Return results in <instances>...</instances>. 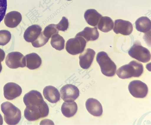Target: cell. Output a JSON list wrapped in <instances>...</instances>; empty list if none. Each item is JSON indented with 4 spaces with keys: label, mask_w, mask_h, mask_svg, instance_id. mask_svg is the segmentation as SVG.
<instances>
[{
    "label": "cell",
    "mask_w": 151,
    "mask_h": 125,
    "mask_svg": "<svg viewBox=\"0 0 151 125\" xmlns=\"http://www.w3.org/2000/svg\"><path fill=\"white\" fill-rule=\"evenodd\" d=\"M7 6L6 0H0V23L5 15Z\"/></svg>",
    "instance_id": "obj_29"
},
{
    "label": "cell",
    "mask_w": 151,
    "mask_h": 125,
    "mask_svg": "<svg viewBox=\"0 0 151 125\" xmlns=\"http://www.w3.org/2000/svg\"><path fill=\"white\" fill-rule=\"evenodd\" d=\"M77 36L83 37L87 42L97 40L99 36V33L96 27L94 28L86 27L83 31L76 34L75 37Z\"/></svg>",
    "instance_id": "obj_17"
},
{
    "label": "cell",
    "mask_w": 151,
    "mask_h": 125,
    "mask_svg": "<svg viewBox=\"0 0 151 125\" xmlns=\"http://www.w3.org/2000/svg\"><path fill=\"white\" fill-rule=\"evenodd\" d=\"M87 110L90 114L95 116H100L103 113V108L100 103L93 98L88 99L85 104Z\"/></svg>",
    "instance_id": "obj_13"
},
{
    "label": "cell",
    "mask_w": 151,
    "mask_h": 125,
    "mask_svg": "<svg viewBox=\"0 0 151 125\" xmlns=\"http://www.w3.org/2000/svg\"><path fill=\"white\" fill-rule=\"evenodd\" d=\"M80 54L79 58L81 67L87 69L91 66L96 54L94 51L90 48L86 49Z\"/></svg>",
    "instance_id": "obj_12"
},
{
    "label": "cell",
    "mask_w": 151,
    "mask_h": 125,
    "mask_svg": "<svg viewBox=\"0 0 151 125\" xmlns=\"http://www.w3.org/2000/svg\"><path fill=\"white\" fill-rule=\"evenodd\" d=\"M22 20L21 14L18 11H12L7 13L4 19L5 25L8 27L14 28L17 27Z\"/></svg>",
    "instance_id": "obj_14"
},
{
    "label": "cell",
    "mask_w": 151,
    "mask_h": 125,
    "mask_svg": "<svg viewBox=\"0 0 151 125\" xmlns=\"http://www.w3.org/2000/svg\"><path fill=\"white\" fill-rule=\"evenodd\" d=\"M61 99L65 102H71L75 101L79 95L78 88L72 84H67L61 88L60 90Z\"/></svg>",
    "instance_id": "obj_8"
},
{
    "label": "cell",
    "mask_w": 151,
    "mask_h": 125,
    "mask_svg": "<svg viewBox=\"0 0 151 125\" xmlns=\"http://www.w3.org/2000/svg\"><path fill=\"white\" fill-rule=\"evenodd\" d=\"M99 29L104 32L111 31L114 27V22L111 18L107 16H102L97 25Z\"/></svg>",
    "instance_id": "obj_23"
},
{
    "label": "cell",
    "mask_w": 151,
    "mask_h": 125,
    "mask_svg": "<svg viewBox=\"0 0 151 125\" xmlns=\"http://www.w3.org/2000/svg\"><path fill=\"white\" fill-rule=\"evenodd\" d=\"M44 98L49 102L55 103L60 99V94L58 89L52 86H48L43 89Z\"/></svg>",
    "instance_id": "obj_16"
},
{
    "label": "cell",
    "mask_w": 151,
    "mask_h": 125,
    "mask_svg": "<svg viewBox=\"0 0 151 125\" xmlns=\"http://www.w3.org/2000/svg\"><path fill=\"white\" fill-rule=\"evenodd\" d=\"M5 63L10 68L15 69L19 67H24L26 66L25 57L21 53L18 51L12 52L7 55Z\"/></svg>",
    "instance_id": "obj_6"
},
{
    "label": "cell",
    "mask_w": 151,
    "mask_h": 125,
    "mask_svg": "<svg viewBox=\"0 0 151 125\" xmlns=\"http://www.w3.org/2000/svg\"><path fill=\"white\" fill-rule=\"evenodd\" d=\"M42 32L44 36L49 39L54 35L58 34L59 31L56 24H51L46 26Z\"/></svg>",
    "instance_id": "obj_25"
},
{
    "label": "cell",
    "mask_w": 151,
    "mask_h": 125,
    "mask_svg": "<svg viewBox=\"0 0 151 125\" xmlns=\"http://www.w3.org/2000/svg\"><path fill=\"white\" fill-rule=\"evenodd\" d=\"M86 41L82 37H75L69 39L66 44L65 49L67 52L72 55L83 52L86 46Z\"/></svg>",
    "instance_id": "obj_5"
},
{
    "label": "cell",
    "mask_w": 151,
    "mask_h": 125,
    "mask_svg": "<svg viewBox=\"0 0 151 125\" xmlns=\"http://www.w3.org/2000/svg\"><path fill=\"white\" fill-rule=\"evenodd\" d=\"M135 27L138 31L146 33L150 31L151 21L146 16H142L138 18L135 22Z\"/></svg>",
    "instance_id": "obj_21"
},
{
    "label": "cell",
    "mask_w": 151,
    "mask_h": 125,
    "mask_svg": "<svg viewBox=\"0 0 151 125\" xmlns=\"http://www.w3.org/2000/svg\"><path fill=\"white\" fill-rule=\"evenodd\" d=\"M65 41L61 36L58 34L54 35L51 37L50 44L53 48L57 50L60 51L65 47Z\"/></svg>",
    "instance_id": "obj_24"
},
{
    "label": "cell",
    "mask_w": 151,
    "mask_h": 125,
    "mask_svg": "<svg viewBox=\"0 0 151 125\" xmlns=\"http://www.w3.org/2000/svg\"><path fill=\"white\" fill-rule=\"evenodd\" d=\"M5 57V53L3 50L0 48V66H2L1 62L4 60Z\"/></svg>",
    "instance_id": "obj_30"
},
{
    "label": "cell",
    "mask_w": 151,
    "mask_h": 125,
    "mask_svg": "<svg viewBox=\"0 0 151 125\" xmlns=\"http://www.w3.org/2000/svg\"><path fill=\"white\" fill-rule=\"evenodd\" d=\"M67 0V1H70V0Z\"/></svg>",
    "instance_id": "obj_33"
},
{
    "label": "cell",
    "mask_w": 151,
    "mask_h": 125,
    "mask_svg": "<svg viewBox=\"0 0 151 125\" xmlns=\"http://www.w3.org/2000/svg\"><path fill=\"white\" fill-rule=\"evenodd\" d=\"M42 29L39 25H32L28 27L25 31L24 38L29 42H32L35 40L41 32Z\"/></svg>",
    "instance_id": "obj_15"
},
{
    "label": "cell",
    "mask_w": 151,
    "mask_h": 125,
    "mask_svg": "<svg viewBox=\"0 0 151 125\" xmlns=\"http://www.w3.org/2000/svg\"><path fill=\"white\" fill-rule=\"evenodd\" d=\"M49 40V39L46 37L42 32L36 39L31 43L33 47L39 48L45 45Z\"/></svg>",
    "instance_id": "obj_26"
},
{
    "label": "cell",
    "mask_w": 151,
    "mask_h": 125,
    "mask_svg": "<svg viewBox=\"0 0 151 125\" xmlns=\"http://www.w3.org/2000/svg\"><path fill=\"white\" fill-rule=\"evenodd\" d=\"M2 66H0V73L1 72V71L2 70Z\"/></svg>",
    "instance_id": "obj_32"
},
{
    "label": "cell",
    "mask_w": 151,
    "mask_h": 125,
    "mask_svg": "<svg viewBox=\"0 0 151 125\" xmlns=\"http://www.w3.org/2000/svg\"><path fill=\"white\" fill-rule=\"evenodd\" d=\"M128 89L130 94L136 98H144L146 96L148 92L147 85L139 80L131 81L128 85Z\"/></svg>",
    "instance_id": "obj_7"
},
{
    "label": "cell",
    "mask_w": 151,
    "mask_h": 125,
    "mask_svg": "<svg viewBox=\"0 0 151 125\" xmlns=\"http://www.w3.org/2000/svg\"><path fill=\"white\" fill-rule=\"evenodd\" d=\"M102 16L95 9H90L87 10L84 14V17L86 21L89 25L96 26Z\"/></svg>",
    "instance_id": "obj_18"
},
{
    "label": "cell",
    "mask_w": 151,
    "mask_h": 125,
    "mask_svg": "<svg viewBox=\"0 0 151 125\" xmlns=\"http://www.w3.org/2000/svg\"><path fill=\"white\" fill-rule=\"evenodd\" d=\"M11 38L10 32L8 30H0V45L4 46L8 43Z\"/></svg>",
    "instance_id": "obj_27"
},
{
    "label": "cell",
    "mask_w": 151,
    "mask_h": 125,
    "mask_svg": "<svg viewBox=\"0 0 151 125\" xmlns=\"http://www.w3.org/2000/svg\"><path fill=\"white\" fill-rule=\"evenodd\" d=\"M128 53L132 57L143 63H147L150 60V51L147 48L143 47L139 41L134 42Z\"/></svg>",
    "instance_id": "obj_4"
},
{
    "label": "cell",
    "mask_w": 151,
    "mask_h": 125,
    "mask_svg": "<svg viewBox=\"0 0 151 125\" xmlns=\"http://www.w3.org/2000/svg\"><path fill=\"white\" fill-rule=\"evenodd\" d=\"M1 109L4 114V119L8 125H16L19 122L21 118L20 110L8 101L2 103Z\"/></svg>",
    "instance_id": "obj_2"
},
{
    "label": "cell",
    "mask_w": 151,
    "mask_h": 125,
    "mask_svg": "<svg viewBox=\"0 0 151 125\" xmlns=\"http://www.w3.org/2000/svg\"><path fill=\"white\" fill-rule=\"evenodd\" d=\"M142 64L136 61H131L128 64L119 68L116 71V74L120 78L124 79L132 77H138L142 74Z\"/></svg>",
    "instance_id": "obj_1"
},
{
    "label": "cell",
    "mask_w": 151,
    "mask_h": 125,
    "mask_svg": "<svg viewBox=\"0 0 151 125\" xmlns=\"http://www.w3.org/2000/svg\"><path fill=\"white\" fill-rule=\"evenodd\" d=\"M26 66L29 69L33 70L39 68L42 64V59L37 54L32 53L25 56Z\"/></svg>",
    "instance_id": "obj_19"
},
{
    "label": "cell",
    "mask_w": 151,
    "mask_h": 125,
    "mask_svg": "<svg viewBox=\"0 0 151 125\" xmlns=\"http://www.w3.org/2000/svg\"><path fill=\"white\" fill-rule=\"evenodd\" d=\"M57 28L59 31H65L67 30L69 26L68 20L65 17L63 16L59 23L56 24Z\"/></svg>",
    "instance_id": "obj_28"
},
{
    "label": "cell",
    "mask_w": 151,
    "mask_h": 125,
    "mask_svg": "<svg viewBox=\"0 0 151 125\" xmlns=\"http://www.w3.org/2000/svg\"><path fill=\"white\" fill-rule=\"evenodd\" d=\"M23 100L27 107H39L44 101L41 93L35 90H31L25 94Z\"/></svg>",
    "instance_id": "obj_9"
},
{
    "label": "cell",
    "mask_w": 151,
    "mask_h": 125,
    "mask_svg": "<svg viewBox=\"0 0 151 125\" xmlns=\"http://www.w3.org/2000/svg\"><path fill=\"white\" fill-rule=\"evenodd\" d=\"M24 115L25 118L29 121H35L42 118L38 107H26L24 111Z\"/></svg>",
    "instance_id": "obj_22"
},
{
    "label": "cell",
    "mask_w": 151,
    "mask_h": 125,
    "mask_svg": "<svg viewBox=\"0 0 151 125\" xmlns=\"http://www.w3.org/2000/svg\"><path fill=\"white\" fill-rule=\"evenodd\" d=\"M78 109L77 105L74 101L71 102H64L61 107V111L63 115L67 118L74 116Z\"/></svg>",
    "instance_id": "obj_20"
},
{
    "label": "cell",
    "mask_w": 151,
    "mask_h": 125,
    "mask_svg": "<svg viewBox=\"0 0 151 125\" xmlns=\"http://www.w3.org/2000/svg\"><path fill=\"white\" fill-rule=\"evenodd\" d=\"M96 60L103 74L109 77L113 76L115 74L116 66L106 52L103 51L99 52L96 56Z\"/></svg>",
    "instance_id": "obj_3"
},
{
    "label": "cell",
    "mask_w": 151,
    "mask_h": 125,
    "mask_svg": "<svg viewBox=\"0 0 151 125\" xmlns=\"http://www.w3.org/2000/svg\"><path fill=\"white\" fill-rule=\"evenodd\" d=\"M3 124V117L0 114V125H2Z\"/></svg>",
    "instance_id": "obj_31"
},
{
    "label": "cell",
    "mask_w": 151,
    "mask_h": 125,
    "mask_svg": "<svg viewBox=\"0 0 151 125\" xmlns=\"http://www.w3.org/2000/svg\"><path fill=\"white\" fill-rule=\"evenodd\" d=\"M113 28L114 32L116 34H120L124 35H128L132 33L133 27L129 21L122 19L116 20Z\"/></svg>",
    "instance_id": "obj_11"
},
{
    "label": "cell",
    "mask_w": 151,
    "mask_h": 125,
    "mask_svg": "<svg viewBox=\"0 0 151 125\" xmlns=\"http://www.w3.org/2000/svg\"><path fill=\"white\" fill-rule=\"evenodd\" d=\"M22 93V89L18 84L14 82H9L4 87V95L8 100H12L19 96Z\"/></svg>",
    "instance_id": "obj_10"
}]
</instances>
